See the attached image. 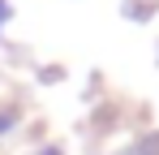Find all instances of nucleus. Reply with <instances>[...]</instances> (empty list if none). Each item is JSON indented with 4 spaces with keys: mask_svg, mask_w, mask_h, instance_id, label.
<instances>
[{
    "mask_svg": "<svg viewBox=\"0 0 159 155\" xmlns=\"http://www.w3.org/2000/svg\"><path fill=\"white\" fill-rule=\"evenodd\" d=\"M43 155H60V151H43Z\"/></svg>",
    "mask_w": 159,
    "mask_h": 155,
    "instance_id": "f257e3e1",
    "label": "nucleus"
}]
</instances>
